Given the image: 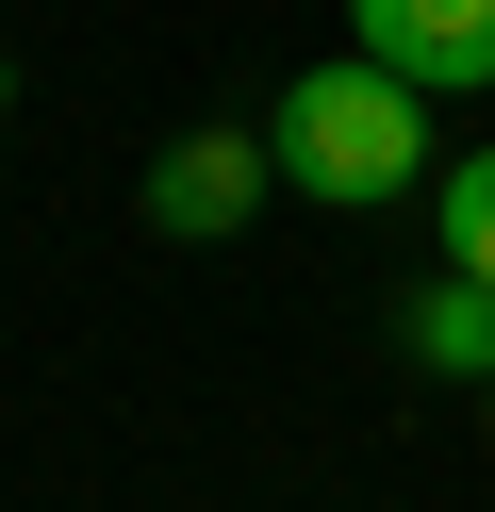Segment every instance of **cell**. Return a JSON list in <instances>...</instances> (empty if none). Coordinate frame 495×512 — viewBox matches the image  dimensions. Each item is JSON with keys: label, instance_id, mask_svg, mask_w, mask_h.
<instances>
[{"label": "cell", "instance_id": "6da1fadb", "mask_svg": "<svg viewBox=\"0 0 495 512\" xmlns=\"http://www.w3.org/2000/svg\"><path fill=\"white\" fill-rule=\"evenodd\" d=\"M264 149H281L297 199L380 215V199H413V182H429V100H413L396 67H363V50H330V67H297L281 100H264Z\"/></svg>", "mask_w": 495, "mask_h": 512}, {"label": "cell", "instance_id": "7a4b0ae2", "mask_svg": "<svg viewBox=\"0 0 495 512\" xmlns=\"http://www.w3.org/2000/svg\"><path fill=\"white\" fill-rule=\"evenodd\" d=\"M264 182H281V149H264V116H215V133H165L149 182H132V215H149L165 248H231L264 215Z\"/></svg>", "mask_w": 495, "mask_h": 512}, {"label": "cell", "instance_id": "3957f363", "mask_svg": "<svg viewBox=\"0 0 495 512\" xmlns=\"http://www.w3.org/2000/svg\"><path fill=\"white\" fill-rule=\"evenodd\" d=\"M347 50L396 67L413 100H462V83H495V0H347Z\"/></svg>", "mask_w": 495, "mask_h": 512}, {"label": "cell", "instance_id": "277c9868", "mask_svg": "<svg viewBox=\"0 0 495 512\" xmlns=\"http://www.w3.org/2000/svg\"><path fill=\"white\" fill-rule=\"evenodd\" d=\"M396 347H413L429 380H495V281H462V265H429L413 298H396Z\"/></svg>", "mask_w": 495, "mask_h": 512}, {"label": "cell", "instance_id": "5b68a950", "mask_svg": "<svg viewBox=\"0 0 495 512\" xmlns=\"http://www.w3.org/2000/svg\"><path fill=\"white\" fill-rule=\"evenodd\" d=\"M429 215H446V265H462V281H495V149H462V166L429 182Z\"/></svg>", "mask_w": 495, "mask_h": 512}, {"label": "cell", "instance_id": "8992f818", "mask_svg": "<svg viewBox=\"0 0 495 512\" xmlns=\"http://www.w3.org/2000/svg\"><path fill=\"white\" fill-rule=\"evenodd\" d=\"M479 446H495V380H479Z\"/></svg>", "mask_w": 495, "mask_h": 512}, {"label": "cell", "instance_id": "52a82bcc", "mask_svg": "<svg viewBox=\"0 0 495 512\" xmlns=\"http://www.w3.org/2000/svg\"><path fill=\"white\" fill-rule=\"evenodd\" d=\"M0 100H17V67H0Z\"/></svg>", "mask_w": 495, "mask_h": 512}]
</instances>
